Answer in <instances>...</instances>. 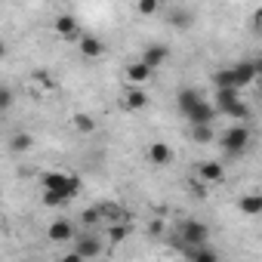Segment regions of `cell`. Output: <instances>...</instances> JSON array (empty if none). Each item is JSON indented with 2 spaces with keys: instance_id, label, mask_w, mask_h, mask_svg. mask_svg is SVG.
<instances>
[{
  "instance_id": "cell-29",
  "label": "cell",
  "mask_w": 262,
  "mask_h": 262,
  "mask_svg": "<svg viewBox=\"0 0 262 262\" xmlns=\"http://www.w3.org/2000/svg\"><path fill=\"white\" fill-rule=\"evenodd\" d=\"M62 262H86V259H83L77 250H71V253H65V256H62Z\"/></svg>"
},
{
  "instance_id": "cell-22",
  "label": "cell",
  "mask_w": 262,
  "mask_h": 262,
  "mask_svg": "<svg viewBox=\"0 0 262 262\" xmlns=\"http://www.w3.org/2000/svg\"><path fill=\"white\" fill-rule=\"evenodd\" d=\"M225 114H228L231 120H250V114H253V111H250V105H247V102H237V105H234V108H228Z\"/></svg>"
},
{
  "instance_id": "cell-24",
  "label": "cell",
  "mask_w": 262,
  "mask_h": 262,
  "mask_svg": "<svg viewBox=\"0 0 262 262\" xmlns=\"http://www.w3.org/2000/svg\"><path fill=\"white\" fill-rule=\"evenodd\" d=\"M126 234H129V225H126V222H114V225H111V244H120Z\"/></svg>"
},
{
  "instance_id": "cell-7",
  "label": "cell",
  "mask_w": 262,
  "mask_h": 262,
  "mask_svg": "<svg viewBox=\"0 0 262 262\" xmlns=\"http://www.w3.org/2000/svg\"><path fill=\"white\" fill-rule=\"evenodd\" d=\"M74 250H77L83 259H96V256L102 253V241H99L96 234H83V237L74 241Z\"/></svg>"
},
{
  "instance_id": "cell-16",
  "label": "cell",
  "mask_w": 262,
  "mask_h": 262,
  "mask_svg": "<svg viewBox=\"0 0 262 262\" xmlns=\"http://www.w3.org/2000/svg\"><path fill=\"white\" fill-rule=\"evenodd\" d=\"M237 210H241V213H247V216H259V213H262V194H259V191L244 194V198L237 201Z\"/></svg>"
},
{
  "instance_id": "cell-4",
  "label": "cell",
  "mask_w": 262,
  "mask_h": 262,
  "mask_svg": "<svg viewBox=\"0 0 262 262\" xmlns=\"http://www.w3.org/2000/svg\"><path fill=\"white\" fill-rule=\"evenodd\" d=\"M167 59H170V50H167L164 43H148V47L142 50V62H145L151 71H155V68H161Z\"/></svg>"
},
{
  "instance_id": "cell-3",
  "label": "cell",
  "mask_w": 262,
  "mask_h": 262,
  "mask_svg": "<svg viewBox=\"0 0 262 262\" xmlns=\"http://www.w3.org/2000/svg\"><path fill=\"white\" fill-rule=\"evenodd\" d=\"M47 237H50L53 244H68V241H74V222H71V219H56V222H50Z\"/></svg>"
},
{
  "instance_id": "cell-31",
  "label": "cell",
  "mask_w": 262,
  "mask_h": 262,
  "mask_svg": "<svg viewBox=\"0 0 262 262\" xmlns=\"http://www.w3.org/2000/svg\"><path fill=\"white\" fill-rule=\"evenodd\" d=\"M256 68H259V74H262V59H259V62H256Z\"/></svg>"
},
{
  "instance_id": "cell-15",
  "label": "cell",
  "mask_w": 262,
  "mask_h": 262,
  "mask_svg": "<svg viewBox=\"0 0 262 262\" xmlns=\"http://www.w3.org/2000/svg\"><path fill=\"white\" fill-rule=\"evenodd\" d=\"M234 77H237V90H241V86H247V83H253V80L259 77L256 62H241V65L234 68Z\"/></svg>"
},
{
  "instance_id": "cell-9",
  "label": "cell",
  "mask_w": 262,
  "mask_h": 262,
  "mask_svg": "<svg viewBox=\"0 0 262 262\" xmlns=\"http://www.w3.org/2000/svg\"><path fill=\"white\" fill-rule=\"evenodd\" d=\"M53 28H56L65 40H74V37L80 40V25H77V19H74V16H68V13H65V16H59Z\"/></svg>"
},
{
  "instance_id": "cell-30",
  "label": "cell",
  "mask_w": 262,
  "mask_h": 262,
  "mask_svg": "<svg viewBox=\"0 0 262 262\" xmlns=\"http://www.w3.org/2000/svg\"><path fill=\"white\" fill-rule=\"evenodd\" d=\"M253 25H256V34H262V10L253 13Z\"/></svg>"
},
{
  "instance_id": "cell-12",
  "label": "cell",
  "mask_w": 262,
  "mask_h": 262,
  "mask_svg": "<svg viewBox=\"0 0 262 262\" xmlns=\"http://www.w3.org/2000/svg\"><path fill=\"white\" fill-rule=\"evenodd\" d=\"M77 50H80L86 59H99V56L105 53V43H102L99 37H93V34H83V37L77 40Z\"/></svg>"
},
{
  "instance_id": "cell-14",
  "label": "cell",
  "mask_w": 262,
  "mask_h": 262,
  "mask_svg": "<svg viewBox=\"0 0 262 262\" xmlns=\"http://www.w3.org/2000/svg\"><path fill=\"white\" fill-rule=\"evenodd\" d=\"M148 161L158 164V167H164V164L173 161V148H170L167 142H151V145H148Z\"/></svg>"
},
{
  "instance_id": "cell-17",
  "label": "cell",
  "mask_w": 262,
  "mask_h": 262,
  "mask_svg": "<svg viewBox=\"0 0 262 262\" xmlns=\"http://www.w3.org/2000/svg\"><path fill=\"white\" fill-rule=\"evenodd\" d=\"M241 102V96H237V90H216V111H228V108H234Z\"/></svg>"
},
{
  "instance_id": "cell-8",
  "label": "cell",
  "mask_w": 262,
  "mask_h": 262,
  "mask_svg": "<svg viewBox=\"0 0 262 262\" xmlns=\"http://www.w3.org/2000/svg\"><path fill=\"white\" fill-rule=\"evenodd\" d=\"M123 108H129V111H142V108H148V93H145L142 86L126 90V93H123Z\"/></svg>"
},
{
  "instance_id": "cell-28",
  "label": "cell",
  "mask_w": 262,
  "mask_h": 262,
  "mask_svg": "<svg viewBox=\"0 0 262 262\" xmlns=\"http://www.w3.org/2000/svg\"><path fill=\"white\" fill-rule=\"evenodd\" d=\"M10 105H13V90L4 86V90H0V108H10Z\"/></svg>"
},
{
  "instance_id": "cell-26",
  "label": "cell",
  "mask_w": 262,
  "mask_h": 262,
  "mask_svg": "<svg viewBox=\"0 0 262 262\" xmlns=\"http://www.w3.org/2000/svg\"><path fill=\"white\" fill-rule=\"evenodd\" d=\"M68 198L65 194H59V191H43V204L47 207H59V204H65Z\"/></svg>"
},
{
  "instance_id": "cell-27",
  "label": "cell",
  "mask_w": 262,
  "mask_h": 262,
  "mask_svg": "<svg viewBox=\"0 0 262 262\" xmlns=\"http://www.w3.org/2000/svg\"><path fill=\"white\" fill-rule=\"evenodd\" d=\"M139 13H142V16L158 13V0H142V4H139Z\"/></svg>"
},
{
  "instance_id": "cell-5",
  "label": "cell",
  "mask_w": 262,
  "mask_h": 262,
  "mask_svg": "<svg viewBox=\"0 0 262 262\" xmlns=\"http://www.w3.org/2000/svg\"><path fill=\"white\" fill-rule=\"evenodd\" d=\"M151 74H155V71H151V68H148L142 59H139V62H133V65H126V71H123V77H126L129 83H133V86H142V83H148V80H151Z\"/></svg>"
},
{
  "instance_id": "cell-25",
  "label": "cell",
  "mask_w": 262,
  "mask_h": 262,
  "mask_svg": "<svg viewBox=\"0 0 262 262\" xmlns=\"http://www.w3.org/2000/svg\"><path fill=\"white\" fill-rule=\"evenodd\" d=\"M80 222H83V225H99V222H102V213H99V207H90V210H83Z\"/></svg>"
},
{
  "instance_id": "cell-23",
  "label": "cell",
  "mask_w": 262,
  "mask_h": 262,
  "mask_svg": "<svg viewBox=\"0 0 262 262\" xmlns=\"http://www.w3.org/2000/svg\"><path fill=\"white\" fill-rule=\"evenodd\" d=\"M191 139H194L198 145H207V142L213 139V129H210V126H191Z\"/></svg>"
},
{
  "instance_id": "cell-1",
  "label": "cell",
  "mask_w": 262,
  "mask_h": 262,
  "mask_svg": "<svg viewBox=\"0 0 262 262\" xmlns=\"http://www.w3.org/2000/svg\"><path fill=\"white\" fill-rule=\"evenodd\" d=\"M207 241H210V228H207L204 222H198V219H185V222L179 225L176 244H179L182 250H198V247H207Z\"/></svg>"
},
{
  "instance_id": "cell-21",
  "label": "cell",
  "mask_w": 262,
  "mask_h": 262,
  "mask_svg": "<svg viewBox=\"0 0 262 262\" xmlns=\"http://www.w3.org/2000/svg\"><path fill=\"white\" fill-rule=\"evenodd\" d=\"M71 123H74V129H80V133H93V129H96V120L90 114H74Z\"/></svg>"
},
{
  "instance_id": "cell-20",
  "label": "cell",
  "mask_w": 262,
  "mask_h": 262,
  "mask_svg": "<svg viewBox=\"0 0 262 262\" xmlns=\"http://www.w3.org/2000/svg\"><path fill=\"white\" fill-rule=\"evenodd\" d=\"M191 262H219V256L210 250V247H198V250H188Z\"/></svg>"
},
{
  "instance_id": "cell-19",
  "label": "cell",
  "mask_w": 262,
  "mask_h": 262,
  "mask_svg": "<svg viewBox=\"0 0 262 262\" xmlns=\"http://www.w3.org/2000/svg\"><path fill=\"white\" fill-rule=\"evenodd\" d=\"M31 145H34V139H31L28 133H16V136L10 139V148H13V151H19V155H22V151H28Z\"/></svg>"
},
{
  "instance_id": "cell-11",
  "label": "cell",
  "mask_w": 262,
  "mask_h": 262,
  "mask_svg": "<svg viewBox=\"0 0 262 262\" xmlns=\"http://www.w3.org/2000/svg\"><path fill=\"white\" fill-rule=\"evenodd\" d=\"M167 19H170V25H176L179 31H185V28L194 25V13H191L188 7H173V10L167 13Z\"/></svg>"
},
{
  "instance_id": "cell-2",
  "label": "cell",
  "mask_w": 262,
  "mask_h": 262,
  "mask_svg": "<svg viewBox=\"0 0 262 262\" xmlns=\"http://www.w3.org/2000/svg\"><path fill=\"white\" fill-rule=\"evenodd\" d=\"M219 145H222L228 155H244V151L250 148V129H247V126H241V123L228 126L225 133L219 136Z\"/></svg>"
},
{
  "instance_id": "cell-6",
  "label": "cell",
  "mask_w": 262,
  "mask_h": 262,
  "mask_svg": "<svg viewBox=\"0 0 262 262\" xmlns=\"http://www.w3.org/2000/svg\"><path fill=\"white\" fill-rule=\"evenodd\" d=\"M216 114H219V111H216V105H210V102L204 99V102L188 114V120H191V126H210V123L216 120Z\"/></svg>"
},
{
  "instance_id": "cell-13",
  "label": "cell",
  "mask_w": 262,
  "mask_h": 262,
  "mask_svg": "<svg viewBox=\"0 0 262 262\" xmlns=\"http://www.w3.org/2000/svg\"><path fill=\"white\" fill-rule=\"evenodd\" d=\"M201 102H204V99L198 96V90H188V86H185V90H179V96H176V105H179V111H182L185 117H188Z\"/></svg>"
},
{
  "instance_id": "cell-18",
  "label": "cell",
  "mask_w": 262,
  "mask_h": 262,
  "mask_svg": "<svg viewBox=\"0 0 262 262\" xmlns=\"http://www.w3.org/2000/svg\"><path fill=\"white\" fill-rule=\"evenodd\" d=\"M213 83L216 90H237V77H234V68H222L213 74Z\"/></svg>"
},
{
  "instance_id": "cell-10",
  "label": "cell",
  "mask_w": 262,
  "mask_h": 262,
  "mask_svg": "<svg viewBox=\"0 0 262 262\" xmlns=\"http://www.w3.org/2000/svg\"><path fill=\"white\" fill-rule=\"evenodd\" d=\"M194 173H198V179H204V182H222V176H225L219 161H204V164L194 167Z\"/></svg>"
}]
</instances>
